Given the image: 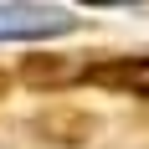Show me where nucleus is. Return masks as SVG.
<instances>
[{"label":"nucleus","mask_w":149,"mask_h":149,"mask_svg":"<svg viewBox=\"0 0 149 149\" xmlns=\"http://www.w3.org/2000/svg\"><path fill=\"white\" fill-rule=\"evenodd\" d=\"M82 82L108 93H129V98H149V57H98L82 62Z\"/></svg>","instance_id":"nucleus-1"},{"label":"nucleus","mask_w":149,"mask_h":149,"mask_svg":"<svg viewBox=\"0 0 149 149\" xmlns=\"http://www.w3.org/2000/svg\"><path fill=\"white\" fill-rule=\"evenodd\" d=\"M21 82L36 93H57V88H72V82H82V62L67 57V52H26L21 57Z\"/></svg>","instance_id":"nucleus-2"},{"label":"nucleus","mask_w":149,"mask_h":149,"mask_svg":"<svg viewBox=\"0 0 149 149\" xmlns=\"http://www.w3.org/2000/svg\"><path fill=\"white\" fill-rule=\"evenodd\" d=\"M93 129H98V118L88 108H46L36 118V134L52 144H82V139H93Z\"/></svg>","instance_id":"nucleus-3"},{"label":"nucleus","mask_w":149,"mask_h":149,"mask_svg":"<svg viewBox=\"0 0 149 149\" xmlns=\"http://www.w3.org/2000/svg\"><path fill=\"white\" fill-rule=\"evenodd\" d=\"M5 88H10V77H5V72H0V98H5Z\"/></svg>","instance_id":"nucleus-4"}]
</instances>
